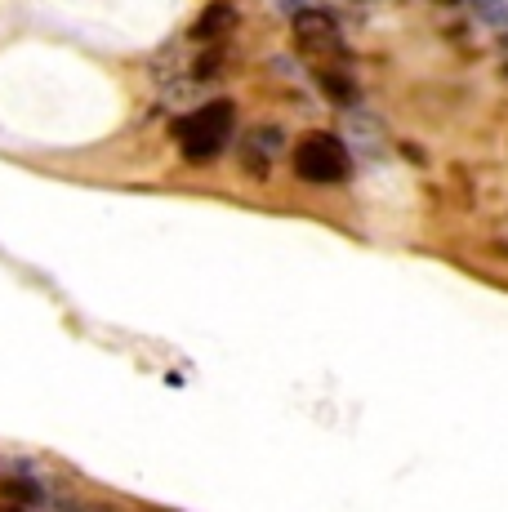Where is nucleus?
<instances>
[{
	"label": "nucleus",
	"mask_w": 508,
	"mask_h": 512,
	"mask_svg": "<svg viewBox=\"0 0 508 512\" xmlns=\"http://www.w3.org/2000/svg\"><path fill=\"white\" fill-rule=\"evenodd\" d=\"M317 85H321V94H326L335 107H357V98H361V85L348 72H335V67H321Z\"/></svg>",
	"instance_id": "nucleus-6"
},
{
	"label": "nucleus",
	"mask_w": 508,
	"mask_h": 512,
	"mask_svg": "<svg viewBox=\"0 0 508 512\" xmlns=\"http://www.w3.org/2000/svg\"><path fill=\"white\" fill-rule=\"evenodd\" d=\"M442 5H459V0H442Z\"/></svg>",
	"instance_id": "nucleus-12"
},
{
	"label": "nucleus",
	"mask_w": 508,
	"mask_h": 512,
	"mask_svg": "<svg viewBox=\"0 0 508 512\" xmlns=\"http://www.w3.org/2000/svg\"><path fill=\"white\" fill-rule=\"evenodd\" d=\"M237 27V5H228V0H214V5H205L197 14V23H192V41L197 45H223V36Z\"/></svg>",
	"instance_id": "nucleus-5"
},
{
	"label": "nucleus",
	"mask_w": 508,
	"mask_h": 512,
	"mask_svg": "<svg viewBox=\"0 0 508 512\" xmlns=\"http://www.w3.org/2000/svg\"><path fill=\"white\" fill-rule=\"evenodd\" d=\"M295 41L304 54H317V58H330L339 54L344 58V32H339V18L326 14V9H295Z\"/></svg>",
	"instance_id": "nucleus-3"
},
{
	"label": "nucleus",
	"mask_w": 508,
	"mask_h": 512,
	"mask_svg": "<svg viewBox=\"0 0 508 512\" xmlns=\"http://www.w3.org/2000/svg\"><path fill=\"white\" fill-rule=\"evenodd\" d=\"M281 143H286V134H281L277 125H254V130H246V139H241V170H246L250 179H268Z\"/></svg>",
	"instance_id": "nucleus-4"
},
{
	"label": "nucleus",
	"mask_w": 508,
	"mask_h": 512,
	"mask_svg": "<svg viewBox=\"0 0 508 512\" xmlns=\"http://www.w3.org/2000/svg\"><path fill=\"white\" fill-rule=\"evenodd\" d=\"M473 9H477V23L508 32V0H473Z\"/></svg>",
	"instance_id": "nucleus-8"
},
{
	"label": "nucleus",
	"mask_w": 508,
	"mask_h": 512,
	"mask_svg": "<svg viewBox=\"0 0 508 512\" xmlns=\"http://www.w3.org/2000/svg\"><path fill=\"white\" fill-rule=\"evenodd\" d=\"M281 5H286V9H304V0H281Z\"/></svg>",
	"instance_id": "nucleus-11"
},
{
	"label": "nucleus",
	"mask_w": 508,
	"mask_h": 512,
	"mask_svg": "<svg viewBox=\"0 0 508 512\" xmlns=\"http://www.w3.org/2000/svg\"><path fill=\"white\" fill-rule=\"evenodd\" d=\"M223 72V45H205L197 54V63H192V76L197 81H210V76Z\"/></svg>",
	"instance_id": "nucleus-7"
},
{
	"label": "nucleus",
	"mask_w": 508,
	"mask_h": 512,
	"mask_svg": "<svg viewBox=\"0 0 508 512\" xmlns=\"http://www.w3.org/2000/svg\"><path fill=\"white\" fill-rule=\"evenodd\" d=\"M500 72L508 76V36H504V41H500Z\"/></svg>",
	"instance_id": "nucleus-10"
},
{
	"label": "nucleus",
	"mask_w": 508,
	"mask_h": 512,
	"mask_svg": "<svg viewBox=\"0 0 508 512\" xmlns=\"http://www.w3.org/2000/svg\"><path fill=\"white\" fill-rule=\"evenodd\" d=\"M232 130H237V112L232 103H205L197 112H188L183 121H174V139L183 147V161L205 165L214 156H223V147L232 143Z\"/></svg>",
	"instance_id": "nucleus-1"
},
{
	"label": "nucleus",
	"mask_w": 508,
	"mask_h": 512,
	"mask_svg": "<svg viewBox=\"0 0 508 512\" xmlns=\"http://www.w3.org/2000/svg\"><path fill=\"white\" fill-rule=\"evenodd\" d=\"M295 174L304 183H317V187L344 183L348 174H353L348 143L339 139V134H308V139L295 147Z\"/></svg>",
	"instance_id": "nucleus-2"
},
{
	"label": "nucleus",
	"mask_w": 508,
	"mask_h": 512,
	"mask_svg": "<svg viewBox=\"0 0 508 512\" xmlns=\"http://www.w3.org/2000/svg\"><path fill=\"white\" fill-rule=\"evenodd\" d=\"M50 512H116L112 504H94V499H54Z\"/></svg>",
	"instance_id": "nucleus-9"
}]
</instances>
